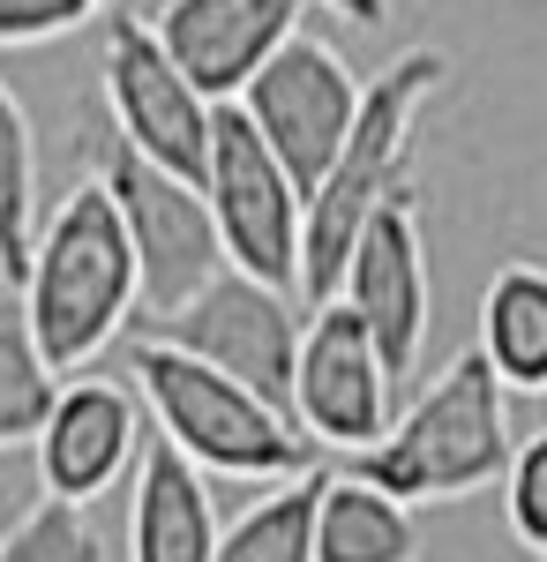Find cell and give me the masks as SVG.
<instances>
[{
  "instance_id": "obj_20",
  "label": "cell",
  "mask_w": 547,
  "mask_h": 562,
  "mask_svg": "<svg viewBox=\"0 0 547 562\" xmlns=\"http://www.w3.org/2000/svg\"><path fill=\"white\" fill-rule=\"evenodd\" d=\"M0 562H105V540L90 525V503L45 495L0 532Z\"/></svg>"
},
{
  "instance_id": "obj_19",
  "label": "cell",
  "mask_w": 547,
  "mask_h": 562,
  "mask_svg": "<svg viewBox=\"0 0 547 562\" xmlns=\"http://www.w3.org/2000/svg\"><path fill=\"white\" fill-rule=\"evenodd\" d=\"M53 390H60V375L45 368L38 338H31V323H23V301H15V285H8V293H0V450H15V442L38 435Z\"/></svg>"
},
{
  "instance_id": "obj_14",
  "label": "cell",
  "mask_w": 547,
  "mask_h": 562,
  "mask_svg": "<svg viewBox=\"0 0 547 562\" xmlns=\"http://www.w3.org/2000/svg\"><path fill=\"white\" fill-rule=\"evenodd\" d=\"M217 510L203 465H188L166 435L135 450V487H127V562H211Z\"/></svg>"
},
{
  "instance_id": "obj_12",
  "label": "cell",
  "mask_w": 547,
  "mask_h": 562,
  "mask_svg": "<svg viewBox=\"0 0 547 562\" xmlns=\"http://www.w3.org/2000/svg\"><path fill=\"white\" fill-rule=\"evenodd\" d=\"M31 450H38L45 495L98 503V495H113L127 480L135 450H143V405H135V390L105 383V375H76V383L53 390Z\"/></svg>"
},
{
  "instance_id": "obj_24",
  "label": "cell",
  "mask_w": 547,
  "mask_h": 562,
  "mask_svg": "<svg viewBox=\"0 0 547 562\" xmlns=\"http://www.w3.org/2000/svg\"><path fill=\"white\" fill-rule=\"evenodd\" d=\"M540 562H547V555H540Z\"/></svg>"
},
{
  "instance_id": "obj_17",
  "label": "cell",
  "mask_w": 547,
  "mask_h": 562,
  "mask_svg": "<svg viewBox=\"0 0 547 562\" xmlns=\"http://www.w3.org/2000/svg\"><path fill=\"white\" fill-rule=\"evenodd\" d=\"M315 487H323V473H293V480H278L270 495H255L233 525H217L211 562H315L308 555Z\"/></svg>"
},
{
  "instance_id": "obj_15",
  "label": "cell",
  "mask_w": 547,
  "mask_h": 562,
  "mask_svg": "<svg viewBox=\"0 0 547 562\" xmlns=\"http://www.w3.org/2000/svg\"><path fill=\"white\" fill-rule=\"evenodd\" d=\"M308 555L315 562H413L421 532H413V503H398L390 487L360 473H323L315 487V518H308Z\"/></svg>"
},
{
  "instance_id": "obj_6",
  "label": "cell",
  "mask_w": 547,
  "mask_h": 562,
  "mask_svg": "<svg viewBox=\"0 0 547 562\" xmlns=\"http://www.w3.org/2000/svg\"><path fill=\"white\" fill-rule=\"evenodd\" d=\"M98 180L113 195V211L127 225V248H135V301L150 315L180 307L211 270H225V248H217L211 203L196 180L150 166L143 150H127L121 135L98 143Z\"/></svg>"
},
{
  "instance_id": "obj_21",
  "label": "cell",
  "mask_w": 547,
  "mask_h": 562,
  "mask_svg": "<svg viewBox=\"0 0 547 562\" xmlns=\"http://www.w3.org/2000/svg\"><path fill=\"white\" fill-rule=\"evenodd\" d=\"M503 518L510 532L547 555V428L525 435V442H510V465H503Z\"/></svg>"
},
{
  "instance_id": "obj_11",
  "label": "cell",
  "mask_w": 547,
  "mask_h": 562,
  "mask_svg": "<svg viewBox=\"0 0 547 562\" xmlns=\"http://www.w3.org/2000/svg\"><path fill=\"white\" fill-rule=\"evenodd\" d=\"M337 301L376 330V352H382V368H390V375H413L421 338H427V307H435L413 188H398L390 203H376L368 225L353 233L345 270H337Z\"/></svg>"
},
{
  "instance_id": "obj_18",
  "label": "cell",
  "mask_w": 547,
  "mask_h": 562,
  "mask_svg": "<svg viewBox=\"0 0 547 562\" xmlns=\"http://www.w3.org/2000/svg\"><path fill=\"white\" fill-rule=\"evenodd\" d=\"M31 233H38V135L23 98L0 83V285L23 278Z\"/></svg>"
},
{
  "instance_id": "obj_2",
  "label": "cell",
  "mask_w": 547,
  "mask_h": 562,
  "mask_svg": "<svg viewBox=\"0 0 547 562\" xmlns=\"http://www.w3.org/2000/svg\"><path fill=\"white\" fill-rule=\"evenodd\" d=\"M450 76V53L435 45H413L382 68L376 83H360V113L337 143V158L323 166V180L308 188V211H300V301H331L337 270H345V248L353 233L368 225L376 203H390L405 188V158H413V128H421V105L443 90Z\"/></svg>"
},
{
  "instance_id": "obj_10",
  "label": "cell",
  "mask_w": 547,
  "mask_h": 562,
  "mask_svg": "<svg viewBox=\"0 0 547 562\" xmlns=\"http://www.w3.org/2000/svg\"><path fill=\"white\" fill-rule=\"evenodd\" d=\"M105 113L127 150H143L150 166L196 180L203 188V158H211V98L172 68L150 23L113 15L105 23Z\"/></svg>"
},
{
  "instance_id": "obj_4",
  "label": "cell",
  "mask_w": 547,
  "mask_h": 562,
  "mask_svg": "<svg viewBox=\"0 0 547 562\" xmlns=\"http://www.w3.org/2000/svg\"><path fill=\"white\" fill-rule=\"evenodd\" d=\"M510 390L495 383V368L480 360V346L450 352V368L421 390V405L405 420L353 450V473L390 487L398 503H465L480 487H495L510 465Z\"/></svg>"
},
{
  "instance_id": "obj_13",
  "label": "cell",
  "mask_w": 547,
  "mask_h": 562,
  "mask_svg": "<svg viewBox=\"0 0 547 562\" xmlns=\"http://www.w3.org/2000/svg\"><path fill=\"white\" fill-rule=\"evenodd\" d=\"M308 8L315 0H166L150 31L172 53V68L211 105H225L293 31H308Z\"/></svg>"
},
{
  "instance_id": "obj_1",
  "label": "cell",
  "mask_w": 547,
  "mask_h": 562,
  "mask_svg": "<svg viewBox=\"0 0 547 562\" xmlns=\"http://www.w3.org/2000/svg\"><path fill=\"white\" fill-rule=\"evenodd\" d=\"M15 301H23V323H31L53 375L90 368L127 330V315H135V248H127V225L98 173L83 188H68L53 203V217L31 233Z\"/></svg>"
},
{
  "instance_id": "obj_22",
  "label": "cell",
  "mask_w": 547,
  "mask_h": 562,
  "mask_svg": "<svg viewBox=\"0 0 547 562\" xmlns=\"http://www.w3.org/2000/svg\"><path fill=\"white\" fill-rule=\"evenodd\" d=\"M113 0H0V45H45L83 31L90 15H105Z\"/></svg>"
},
{
  "instance_id": "obj_3",
  "label": "cell",
  "mask_w": 547,
  "mask_h": 562,
  "mask_svg": "<svg viewBox=\"0 0 547 562\" xmlns=\"http://www.w3.org/2000/svg\"><path fill=\"white\" fill-rule=\"evenodd\" d=\"M127 375H135V397H143V413L158 420V435H166L188 465H203V473L293 480V473L315 465V442H308L270 397H255L248 383H233L225 368L166 346V338H135Z\"/></svg>"
},
{
  "instance_id": "obj_7",
  "label": "cell",
  "mask_w": 547,
  "mask_h": 562,
  "mask_svg": "<svg viewBox=\"0 0 547 562\" xmlns=\"http://www.w3.org/2000/svg\"><path fill=\"white\" fill-rule=\"evenodd\" d=\"M150 338H166V346L225 368L233 383H248L255 397H270V405L286 413L293 352H300L293 293H278V285H263V278H248V270L225 262V270H211L180 307L150 315ZM286 420H293V413H286Z\"/></svg>"
},
{
  "instance_id": "obj_16",
  "label": "cell",
  "mask_w": 547,
  "mask_h": 562,
  "mask_svg": "<svg viewBox=\"0 0 547 562\" xmlns=\"http://www.w3.org/2000/svg\"><path fill=\"white\" fill-rule=\"evenodd\" d=\"M480 360L495 383L517 397H547V270L540 262H503L480 293Z\"/></svg>"
},
{
  "instance_id": "obj_5",
  "label": "cell",
  "mask_w": 547,
  "mask_h": 562,
  "mask_svg": "<svg viewBox=\"0 0 547 562\" xmlns=\"http://www.w3.org/2000/svg\"><path fill=\"white\" fill-rule=\"evenodd\" d=\"M203 203H211L217 248L233 270H248L263 285L293 293L300 285V188L270 158V143L255 135L241 98L211 105V158H203Z\"/></svg>"
},
{
  "instance_id": "obj_8",
  "label": "cell",
  "mask_w": 547,
  "mask_h": 562,
  "mask_svg": "<svg viewBox=\"0 0 547 562\" xmlns=\"http://www.w3.org/2000/svg\"><path fill=\"white\" fill-rule=\"evenodd\" d=\"M241 113L255 121V135L270 143V158L293 173L300 203H308V188L323 180V166L337 158V143H345L353 113H360V76L331 38L293 31L241 83Z\"/></svg>"
},
{
  "instance_id": "obj_23",
  "label": "cell",
  "mask_w": 547,
  "mask_h": 562,
  "mask_svg": "<svg viewBox=\"0 0 547 562\" xmlns=\"http://www.w3.org/2000/svg\"><path fill=\"white\" fill-rule=\"evenodd\" d=\"M315 8H323V15H337V23H360V31H368V23H382V0H315Z\"/></svg>"
},
{
  "instance_id": "obj_9",
  "label": "cell",
  "mask_w": 547,
  "mask_h": 562,
  "mask_svg": "<svg viewBox=\"0 0 547 562\" xmlns=\"http://www.w3.org/2000/svg\"><path fill=\"white\" fill-rule=\"evenodd\" d=\"M390 390L398 375L382 368L376 330L337 301H315V315L300 323V352H293V390H286V413L308 442H331V450H368L390 428Z\"/></svg>"
}]
</instances>
